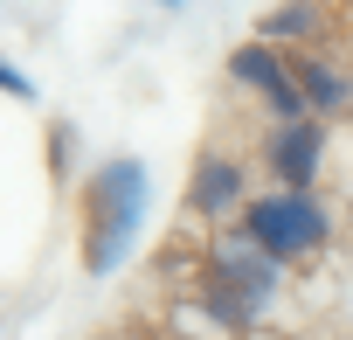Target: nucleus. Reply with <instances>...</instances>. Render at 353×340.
I'll return each instance as SVG.
<instances>
[{"label": "nucleus", "mask_w": 353, "mask_h": 340, "mask_svg": "<svg viewBox=\"0 0 353 340\" xmlns=\"http://www.w3.org/2000/svg\"><path fill=\"white\" fill-rule=\"evenodd\" d=\"M236 236H250L270 264H305V257H319L325 250V236H332V223H325V209L312 202V195H256V202H243V229Z\"/></svg>", "instance_id": "2"}, {"label": "nucleus", "mask_w": 353, "mask_h": 340, "mask_svg": "<svg viewBox=\"0 0 353 340\" xmlns=\"http://www.w3.org/2000/svg\"><path fill=\"white\" fill-rule=\"evenodd\" d=\"M312 42L319 35V8H312V0H284V8L277 15H263V42Z\"/></svg>", "instance_id": "8"}, {"label": "nucleus", "mask_w": 353, "mask_h": 340, "mask_svg": "<svg viewBox=\"0 0 353 340\" xmlns=\"http://www.w3.org/2000/svg\"><path fill=\"white\" fill-rule=\"evenodd\" d=\"M194 209H201V216H229V209H243V167H236V160L208 153V160L194 167Z\"/></svg>", "instance_id": "7"}, {"label": "nucleus", "mask_w": 353, "mask_h": 340, "mask_svg": "<svg viewBox=\"0 0 353 340\" xmlns=\"http://www.w3.org/2000/svg\"><path fill=\"white\" fill-rule=\"evenodd\" d=\"M0 91H14V97H28V77H21V70H8V63H0Z\"/></svg>", "instance_id": "9"}, {"label": "nucleus", "mask_w": 353, "mask_h": 340, "mask_svg": "<svg viewBox=\"0 0 353 340\" xmlns=\"http://www.w3.org/2000/svg\"><path fill=\"white\" fill-rule=\"evenodd\" d=\"M284 70H291L298 97H305V118H319V111H339V104L353 97V84H346V77H339V63H325V56H291Z\"/></svg>", "instance_id": "6"}, {"label": "nucleus", "mask_w": 353, "mask_h": 340, "mask_svg": "<svg viewBox=\"0 0 353 340\" xmlns=\"http://www.w3.org/2000/svg\"><path fill=\"white\" fill-rule=\"evenodd\" d=\"M139 202H145V174L139 160H104L97 174L83 181V264L90 271H111L139 229Z\"/></svg>", "instance_id": "1"}, {"label": "nucleus", "mask_w": 353, "mask_h": 340, "mask_svg": "<svg viewBox=\"0 0 353 340\" xmlns=\"http://www.w3.org/2000/svg\"><path fill=\"white\" fill-rule=\"evenodd\" d=\"M215 278H229L250 305H263V299L277 292V264H270L250 236H222V243H215Z\"/></svg>", "instance_id": "4"}, {"label": "nucleus", "mask_w": 353, "mask_h": 340, "mask_svg": "<svg viewBox=\"0 0 353 340\" xmlns=\"http://www.w3.org/2000/svg\"><path fill=\"white\" fill-rule=\"evenodd\" d=\"M229 77L250 84V91L270 104L277 125H298V118H305V97H298V84H291V70H284V56H277L270 42H243V49L229 56Z\"/></svg>", "instance_id": "3"}, {"label": "nucleus", "mask_w": 353, "mask_h": 340, "mask_svg": "<svg viewBox=\"0 0 353 340\" xmlns=\"http://www.w3.org/2000/svg\"><path fill=\"white\" fill-rule=\"evenodd\" d=\"M319 153H325V132H319L312 118L277 125V139H270V167H277V181H291V195H305V181L319 174Z\"/></svg>", "instance_id": "5"}]
</instances>
